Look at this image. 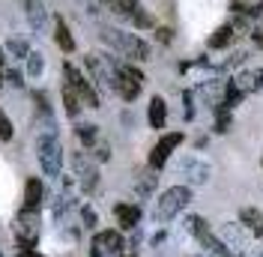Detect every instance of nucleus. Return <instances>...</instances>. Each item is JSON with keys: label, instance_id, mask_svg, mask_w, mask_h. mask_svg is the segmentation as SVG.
<instances>
[{"label": "nucleus", "instance_id": "aec40b11", "mask_svg": "<svg viewBox=\"0 0 263 257\" xmlns=\"http://www.w3.org/2000/svg\"><path fill=\"white\" fill-rule=\"evenodd\" d=\"M221 240H228L230 248H239V251H242V248L248 245V236H246V233H242V230H239L236 225H233V222L221 227Z\"/></svg>", "mask_w": 263, "mask_h": 257}, {"label": "nucleus", "instance_id": "c9c22d12", "mask_svg": "<svg viewBox=\"0 0 263 257\" xmlns=\"http://www.w3.org/2000/svg\"><path fill=\"white\" fill-rule=\"evenodd\" d=\"M248 15H263V3H257V6H254V9H251Z\"/></svg>", "mask_w": 263, "mask_h": 257}, {"label": "nucleus", "instance_id": "20e7f679", "mask_svg": "<svg viewBox=\"0 0 263 257\" xmlns=\"http://www.w3.org/2000/svg\"><path fill=\"white\" fill-rule=\"evenodd\" d=\"M189 204H192V186H171V189H164L159 204H156V222L159 225L174 222Z\"/></svg>", "mask_w": 263, "mask_h": 257}, {"label": "nucleus", "instance_id": "39448f33", "mask_svg": "<svg viewBox=\"0 0 263 257\" xmlns=\"http://www.w3.org/2000/svg\"><path fill=\"white\" fill-rule=\"evenodd\" d=\"M63 78H66V87L75 93V96L81 99V105L84 108H102V99H99V90L90 84V78H84L81 75V69L75 63H69L66 60L63 63Z\"/></svg>", "mask_w": 263, "mask_h": 257}, {"label": "nucleus", "instance_id": "f3484780", "mask_svg": "<svg viewBox=\"0 0 263 257\" xmlns=\"http://www.w3.org/2000/svg\"><path fill=\"white\" fill-rule=\"evenodd\" d=\"M197 242H200V245L206 248V254H213V257H239L236 251H230V245H228L224 240H221V236H215L213 230H210V233H206L203 240H197Z\"/></svg>", "mask_w": 263, "mask_h": 257}, {"label": "nucleus", "instance_id": "f257e3e1", "mask_svg": "<svg viewBox=\"0 0 263 257\" xmlns=\"http://www.w3.org/2000/svg\"><path fill=\"white\" fill-rule=\"evenodd\" d=\"M99 39L108 45L111 51H117L120 57H126V60H138V63H144L153 57V48H149L147 39H141L138 33H126L120 30V27H99Z\"/></svg>", "mask_w": 263, "mask_h": 257}, {"label": "nucleus", "instance_id": "ea45409f", "mask_svg": "<svg viewBox=\"0 0 263 257\" xmlns=\"http://www.w3.org/2000/svg\"><path fill=\"white\" fill-rule=\"evenodd\" d=\"M0 257H3V254H0Z\"/></svg>", "mask_w": 263, "mask_h": 257}, {"label": "nucleus", "instance_id": "a878e982", "mask_svg": "<svg viewBox=\"0 0 263 257\" xmlns=\"http://www.w3.org/2000/svg\"><path fill=\"white\" fill-rule=\"evenodd\" d=\"M24 63H27V75H30V78H39V75H42V69H45V57H42L39 51H30Z\"/></svg>", "mask_w": 263, "mask_h": 257}, {"label": "nucleus", "instance_id": "412c9836", "mask_svg": "<svg viewBox=\"0 0 263 257\" xmlns=\"http://www.w3.org/2000/svg\"><path fill=\"white\" fill-rule=\"evenodd\" d=\"M156 182H159V177H156V171L149 168L147 174H141V177L135 179V192L141 194V197H149V194L156 192Z\"/></svg>", "mask_w": 263, "mask_h": 257}, {"label": "nucleus", "instance_id": "7c9ffc66", "mask_svg": "<svg viewBox=\"0 0 263 257\" xmlns=\"http://www.w3.org/2000/svg\"><path fill=\"white\" fill-rule=\"evenodd\" d=\"M81 222H84V227H87V230H96V225H99L96 209H93V207H84L81 209Z\"/></svg>", "mask_w": 263, "mask_h": 257}, {"label": "nucleus", "instance_id": "72a5a7b5", "mask_svg": "<svg viewBox=\"0 0 263 257\" xmlns=\"http://www.w3.org/2000/svg\"><path fill=\"white\" fill-rule=\"evenodd\" d=\"M156 33H159V42H171V39H174V33L167 30V27H159Z\"/></svg>", "mask_w": 263, "mask_h": 257}, {"label": "nucleus", "instance_id": "0eeeda50", "mask_svg": "<svg viewBox=\"0 0 263 257\" xmlns=\"http://www.w3.org/2000/svg\"><path fill=\"white\" fill-rule=\"evenodd\" d=\"M72 171H75V179L81 186L84 194H93L99 189V164L87 153H72Z\"/></svg>", "mask_w": 263, "mask_h": 257}, {"label": "nucleus", "instance_id": "dca6fc26", "mask_svg": "<svg viewBox=\"0 0 263 257\" xmlns=\"http://www.w3.org/2000/svg\"><path fill=\"white\" fill-rule=\"evenodd\" d=\"M233 81L242 93H257V90H263V69H242Z\"/></svg>", "mask_w": 263, "mask_h": 257}, {"label": "nucleus", "instance_id": "cd10ccee", "mask_svg": "<svg viewBox=\"0 0 263 257\" xmlns=\"http://www.w3.org/2000/svg\"><path fill=\"white\" fill-rule=\"evenodd\" d=\"M129 24H132V27H138V30H149V27H156V18H153V15L147 12V9L141 6V9H138V12L132 15Z\"/></svg>", "mask_w": 263, "mask_h": 257}, {"label": "nucleus", "instance_id": "f704fd0d", "mask_svg": "<svg viewBox=\"0 0 263 257\" xmlns=\"http://www.w3.org/2000/svg\"><path fill=\"white\" fill-rule=\"evenodd\" d=\"M18 257H42V254H36V251H33L30 245H24V248L18 251Z\"/></svg>", "mask_w": 263, "mask_h": 257}, {"label": "nucleus", "instance_id": "7ed1b4c3", "mask_svg": "<svg viewBox=\"0 0 263 257\" xmlns=\"http://www.w3.org/2000/svg\"><path fill=\"white\" fill-rule=\"evenodd\" d=\"M141 87H144V75L138 66H132L129 60H120L114 57V93L123 102H135L141 96Z\"/></svg>", "mask_w": 263, "mask_h": 257}, {"label": "nucleus", "instance_id": "4be33fe9", "mask_svg": "<svg viewBox=\"0 0 263 257\" xmlns=\"http://www.w3.org/2000/svg\"><path fill=\"white\" fill-rule=\"evenodd\" d=\"M75 132H78V138H81L84 146H90V150H93V146L99 144V126H93V123H78Z\"/></svg>", "mask_w": 263, "mask_h": 257}, {"label": "nucleus", "instance_id": "5701e85b", "mask_svg": "<svg viewBox=\"0 0 263 257\" xmlns=\"http://www.w3.org/2000/svg\"><path fill=\"white\" fill-rule=\"evenodd\" d=\"M185 230H189L195 240H203V236L210 233V225H206L203 215H189V218H185Z\"/></svg>", "mask_w": 263, "mask_h": 257}, {"label": "nucleus", "instance_id": "2eb2a0df", "mask_svg": "<svg viewBox=\"0 0 263 257\" xmlns=\"http://www.w3.org/2000/svg\"><path fill=\"white\" fill-rule=\"evenodd\" d=\"M42 200H45V186H42V179L39 177H30L24 182V207L27 209H39L42 207Z\"/></svg>", "mask_w": 263, "mask_h": 257}, {"label": "nucleus", "instance_id": "f8f14e48", "mask_svg": "<svg viewBox=\"0 0 263 257\" xmlns=\"http://www.w3.org/2000/svg\"><path fill=\"white\" fill-rule=\"evenodd\" d=\"M24 6V18L30 24L33 33H42L45 30V21H48V9H45V0H21Z\"/></svg>", "mask_w": 263, "mask_h": 257}, {"label": "nucleus", "instance_id": "6ab92c4d", "mask_svg": "<svg viewBox=\"0 0 263 257\" xmlns=\"http://www.w3.org/2000/svg\"><path fill=\"white\" fill-rule=\"evenodd\" d=\"M54 39H57V45H60L63 54H72L75 51V39H72V33H69V27H66V21L60 15L54 18Z\"/></svg>", "mask_w": 263, "mask_h": 257}, {"label": "nucleus", "instance_id": "a211bd4d", "mask_svg": "<svg viewBox=\"0 0 263 257\" xmlns=\"http://www.w3.org/2000/svg\"><path fill=\"white\" fill-rule=\"evenodd\" d=\"M147 120H149V128H164V123H167V105H164L162 96H153V99H149Z\"/></svg>", "mask_w": 263, "mask_h": 257}, {"label": "nucleus", "instance_id": "9b49d317", "mask_svg": "<svg viewBox=\"0 0 263 257\" xmlns=\"http://www.w3.org/2000/svg\"><path fill=\"white\" fill-rule=\"evenodd\" d=\"M39 230H42V227H39V212L24 207L21 212H18V218H15V236L21 242L33 245V242H36V236H39Z\"/></svg>", "mask_w": 263, "mask_h": 257}, {"label": "nucleus", "instance_id": "4c0bfd02", "mask_svg": "<svg viewBox=\"0 0 263 257\" xmlns=\"http://www.w3.org/2000/svg\"><path fill=\"white\" fill-rule=\"evenodd\" d=\"M3 81H6V78H3V72H0V90H3Z\"/></svg>", "mask_w": 263, "mask_h": 257}, {"label": "nucleus", "instance_id": "473e14b6", "mask_svg": "<svg viewBox=\"0 0 263 257\" xmlns=\"http://www.w3.org/2000/svg\"><path fill=\"white\" fill-rule=\"evenodd\" d=\"M93 156H96V161H108V159H111V150H108V144H105V141H99V144L93 146Z\"/></svg>", "mask_w": 263, "mask_h": 257}, {"label": "nucleus", "instance_id": "ddd939ff", "mask_svg": "<svg viewBox=\"0 0 263 257\" xmlns=\"http://www.w3.org/2000/svg\"><path fill=\"white\" fill-rule=\"evenodd\" d=\"M102 9H108L111 15L123 18V21H132V15L141 9V0H99Z\"/></svg>", "mask_w": 263, "mask_h": 257}, {"label": "nucleus", "instance_id": "2f4dec72", "mask_svg": "<svg viewBox=\"0 0 263 257\" xmlns=\"http://www.w3.org/2000/svg\"><path fill=\"white\" fill-rule=\"evenodd\" d=\"M3 78H6V84H12V87H24V75L15 72V69H6V72H3Z\"/></svg>", "mask_w": 263, "mask_h": 257}, {"label": "nucleus", "instance_id": "e433bc0d", "mask_svg": "<svg viewBox=\"0 0 263 257\" xmlns=\"http://www.w3.org/2000/svg\"><path fill=\"white\" fill-rule=\"evenodd\" d=\"M254 233H257V236H263V222H260L257 227H254Z\"/></svg>", "mask_w": 263, "mask_h": 257}, {"label": "nucleus", "instance_id": "4468645a", "mask_svg": "<svg viewBox=\"0 0 263 257\" xmlns=\"http://www.w3.org/2000/svg\"><path fill=\"white\" fill-rule=\"evenodd\" d=\"M114 215L123 230H135V227L141 225V207H135V204H117Z\"/></svg>", "mask_w": 263, "mask_h": 257}, {"label": "nucleus", "instance_id": "9d476101", "mask_svg": "<svg viewBox=\"0 0 263 257\" xmlns=\"http://www.w3.org/2000/svg\"><path fill=\"white\" fill-rule=\"evenodd\" d=\"M182 141H185L182 132H167V135H162L159 144L153 146V153H149V168H153V171H162L164 164H167V159H171V153H174Z\"/></svg>", "mask_w": 263, "mask_h": 257}, {"label": "nucleus", "instance_id": "bb28decb", "mask_svg": "<svg viewBox=\"0 0 263 257\" xmlns=\"http://www.w3.org/2000/svg\"><path fill=\"white\" fill-rule=\"evenodd\" d=\"M6 51H9V57H15V60H27V54H30L33 48L24 39H9V42H6Z\"/></svg>", "mask_w": 263, "mask_h": 257}, {"label": "nucleus", "instance_id": "c85d7f7f", "mask_svg": "<svg viewBox=\"0 0 263 257\" xmlns=\"http://www.w3.org/2000/svg\"><path fill=\"white\" fill-rule=\"evenodd\" d=\"M239 222H242V225H260L263 222V215H260V209H254V207H242L239 209Z\"/></svg>", "mask_w": 263, "mask_h": 257}, {"label": "nucleus", "instance_id": "6e6552de", "mask_svg": "<svg viewBox=\"0 0 263 257\" xmlns=\"http://www.w3.org/2000/svg\"><path fill=\"white\" fill-rule=\"evenodd\" d=\"M126 240L120 230H99L90 245V257H123Z\"/></svg>", "mask_w": 263, "mask_h": 257}, {"label": "nucleus", "instance_id": "b1692460", "mask_svg": "<svg viewBox=\"0 0 263 257\" xmlns=\"http://www.w3.org/2000/svg\"><path fill=\"white\" fill-rule=\"evenodd\" d=\"M233 24H224V27H218V30L210 36V48H224V45H230L233 42Z\"/></svg>", "mask_w": 263, "mask_h": 257}, {"label": "nucleus", "instance_id": "58836bf2", "mask_svg": "<svg viewBox=\"0 0 263 257\" xmlns=\"http://www.w3.org/2000/svg\"><path fill=\"white\" fill-rule=\"evenodd\" d=\"M197 257H200V254H197Z\"/></svg>", "mask_w": 263, "mask_h": 257}, {"label": "nucleus", "instance_id": "423d86ee", "mask_svg": "<svg viewBox=\"0 0 263 257\" xmlns=\"http://www.w3.org/2000/svg\"><path fill=\"white\" fill-rule=\"evenodd\" d=\"M84 66L90 72V81L96 90H108L114 93V57L111 54H87Z\"/></svg>", "mask_w": 263, "mask_h": 257}, {"label": "nucleus", "instance_id": "393cba45", "mask_svg": "<svg viewBox=\"0 0 263 257\" xmlns=\"http://www.w3.org/2000/svg\"><path fill=\"white\" fill-rule=\"evenodd\" d=\"M63 108H66V117H72V120H78V114H81V108H84L81 99L75 96L66 84H63Z\"/></svg>", "mask_w": 263, "mask_h": 257}, {"label": "nucleus", "instance_id": "c756f323", "mask_svg": "<svg viewBox=\"0 0 263 257\" xmlns=\"http://www.w3.org/2000/svg\"><path fill=\"white\" fill-rule=\"evenodd\" d=\"M12 135H15V128H12V120H9L6 114L0 111V141H12Z\"/></svg>", "mask_w": 263, "mask_h": 257}, {"label": "nucleus", "instance_id": "f03ea898", "mask_svg": "<svg viewBox=\"0 0 263 257\" xmlns=\"http://www.w3.org/2000/svg\"><path fill=\"white\" fill-rule=\"evenodd\" d=\"M36 159L45 177H60L63 171V144L57 138V132H42L36 141Z\"/></svg>", "mask_w": 263, "mask_h": 257}, {"label": "nucleus", "instance_id": "1a4fd4ad", "mask_svg": "<svg viewBox=\"0 0 263 257\" xmlns=\"http://www.w3.org/2000/svg\"><path fill=\"white\" fill-rule=\"evenodd\" d=\"M174 168H177V174L189 186H203V182H210V177H213V168L200 159V156H182Z\"/></svg>", "mask_w": 263, "mask_h": 257}]
</instances>
